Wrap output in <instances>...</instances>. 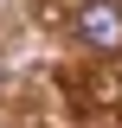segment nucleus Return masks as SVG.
Segmentation results:
<instances>
[{
  "label": "nucleus",
  "mask_w": 122,
  "mask_h": 128,
  "mask_svg": "<svg viewBox=\"0 0 122 128\" xmlns=\"http://www.w3.org/2000/svg\"><path fill=\"white\" fill-rule=\"evenodd\" d=\"M77 38L90 51H122V6L116 0H84L77 6Z\"/></svg>",
  "instance_id": "nucleus-1"
}]
</instances>
